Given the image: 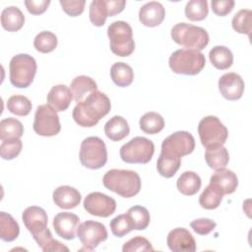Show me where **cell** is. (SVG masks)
<instances>
[{
    "label": "cell",
    "mask_w": 252,
    "mask_h": 252,
    "mask_svg": "<svg viewBox=\"0 0 252 252\" xmlns=\"http://www.w3.org/2000/svg\"><path fill=\"white\" fill-rule=\"evenodd\" d=\"M110 108L108 96L96 90L76 104L72 116L79 126L94 127L110 111Z\"/></svg>",
    "instance_id": "1"
},
{
    "label": "cell",
    "mask_w": 252,
    "mask_h": 252,
    "mask_svg": "<svg viewBox=\"0 0 252 252\" xmlns=\"http://www.w3.org/2000/svg\"><path fill=\"white\" fill-rule=\"evenodd\" d=\"M104 187L124 198L136 196L141 190L139 174L130 169H110L102 178Z\"/></svg>",
    "instance_id": "2"
},
{
    "label": "cell",
    "mask_w": 252,
    "mask_h": 252,
    "mask_svg": "<svg viewBox=\"0 0 252 252\" xmlns=\"http://www.w3.org/2000/svg\"><path fill=\"white\" fill-rule=\"evenodd\" d=\"M174 42L190 50H203L209 43V33L202 27L187 23H178L172 27L170 32Z\"/></svg>",
    "instance_id": "3"
},
{
    "label": "cell",
    "mask_w": 252,
    "mask_h": 252,
    "mask_svg": "<svg viewBox=\"0 0 252 252\" xmlns=\"http://www.w3.org/2000/svg\"><path fill=\"white\" fill-rule=\"evenodd\" d=\"M110 50L120 57L131 55L135 49L133 31L131 26L124 21H115L107 28Z\"/></svg>",
    "instance_id": "4"
},
{
    "label": "cell",
    "mask_w": 252,
    "mask_h": 252,
    "mask_svg": "<svg viewBox=\"0 0 252 252\" xmlns=\"http://www.w3.org/2000/svg\"><path fill=\"white\" fill-rule=\"evenodd\" d=\"M168 65L173 73L194 76L203 70L206 58L202 52L197 50L178 49L170 55Z\"/></svg>",
    "instance_id": "5"
},
{
    "label": "cell",
    "mask_w": 252,
    "mask_h": 252,
    "mask_svg": "<svg viewBox=\"0 0 252 252\" xmlns=\"http://www.w3.org/2000/svg\"><path fill=\"white\" fill-rule=\"evenodd\" d=\"M37 65L35 59L26 53L12 57L9 64L10 82L19 89L28 88L33 81Z\"/></svg>",
    "instance_id": "6"
},
{
    "label": "cell",
    "mask_w": 252,
    "mask_h": 252,
    "mask_svg": "<svg viewBox=\"0 0 252 252\" xmlns=\"http://www.w3.org/2000/svg\"><path fill=\"white\" fill-rule=\"evenodd\" d=\"M79 158L82 165L89 169L101 168L107 161L105 143L98 137H87L81 144Z\"/></svg>",
    "instance_id": "7"
},
{
    "label": "cell",
    "mask_w": 252,
    "mask_h": 252,
    "mask_svg": "<svg viewBox=\"0 0 252 252\" xmlns=\"http://www.w3.org/2000/svg\"><path fill=\"white\" fill-rule=\"evenodd\" d=\"M155 153L154 143L145 137H134L119 151L120 158L127 163H148Z\"/></svg>",
    "instance_id": "8"
},
{
    "label": "cell",
    "mask_w": 252,
    "mask_h": 252,
    "mask_svg": "<svg viewBox=\"0 0 252 252\" xmlns=\"http://www.w3.org/2000/svg\"><path fill=\"white\" fill-rule=\"evenodd\" d=\"M33 131L42 137L56 136L60 130V120L57 111L48 103L37 106L32 124Z\"/></svg>",
    "instance_id": "9"
},
{
    "label": "cell",
    "mask_w": 252,
    "mask_h": 252,
    "mask_svg": "<svg viewBox=\"0 0 252 252\" xmlns=\"http://www.w3.org/2000/svg\"><path fill=\"white\" fill-rule=\"evenodd\" d=\"M198 134L204 147L216 144L223 145L228 137L226 127L217 116L209 115L201 119L198 125Z\"/></svg>",
    "instance_id": "10"
},
{
    "label": "cell",
    "mask_w": 252,
    "mask_h": 252,
    "mask_svg": "<svg viewBox=\"0 0 252 252\" xmlns=\"http://www.w3.org/2000/svg\"><path fill=\"white\" fill-rule=\"evenodd\" d=\"M195 149V139L187 131H177L166 137L161 144V152L170 156L182 158Z\"/></svg>",
    "instance_id": "11"
},
{
    "label": "cell",
    "mask_w": 252,
    "mask_h": 252,
    "mask_svg": "<svg viewBox=\"0 0 252 252\" xmlns=\"http://www.w3.org/2000/svg\"><path fill=\"white\" fill-rule=\"evenodd\" d=\"M107 230L101 222L95 220H86L79 224L77 236L84 246V249L92 251L107 238Z\"/></svg>",
    "instance_id": "12"
},
{
    "label": "cell",
    "mask_w": 252,
    "mask_h": 252,
    "mask_svg": "<svg viewBox=\"0 0 252 252\" xmlns=\"http://www.w3.org/2000/svg\"><path fill=\"white\" fill-rule=\"evenodd\" d=\"M83 205L90 215L100 218H107L116 210L115 200L101 192H92L87 195Z\"/></svg>",
    "instance_id": "13"
},
{
    "label": "cell",
    "mask_w": 252,
    "mask_h": 252,
    "mask_svg": "<svg viewBox=\"0 0 252 252\" xmlns=\"http://www.w3.org/2000/svg\"><path fill=\"white\" fill-rule=\"evenodd\" d=\"M22 220L25 226L32 233L33 239L43 234L47 229V214L46 212L37 206H31L24 210Z\"/></svg>",
    "instance_id": "14"
},
{
    "label": "cell",
    "mask_w": 252,
    "mask_h": 252,
    "mask_svg": "<svg viewBox=\"0 0 252 252\" xmlns=\"http://www.w3.org/2000/svg\"><path fill=\"white\" fill-rule=\"evenodd\" d=\"M219 91L220 94L227 100L239 99L244 92V81L233 72L225 73L219 79Z\"/></svg>",
    "instance_id": "15"
},
{
    "label": "cell",
    "mask_w": 252,
    "mask_h": 252,
    "mask_svg": "<svg viewBox=\"0 0 252 252\" xmlns=\"http://www.w3.org/2000/svg\"><path fill=\"white\" fill-rule=\"evenodd\" d=\"M80 219L77 215L69 212L58 213L53 219V228L58 236L66 240L76 237Z\"/></svg>",
    "instance_id": "16"
},
{
    "label": "cell",
    "mask_w": 252,
    "mask_h": 252,
    "mask_svg": "<svg viewBox=\"0 0 252 252\" xmlns=\"http://www.w3.org/2000/svg\"><path fill=\"white\" fill-rule=\"evenodd\" d=\"M166 243L173 252H194L196 241L189 230L184 227H176L167 234Z\"/></svg>",
    "instance_id": "17"
},
{
    "label": "cell",
    "mask_w": 252,
    "mask_h": 252,
    "mask_svg": "<svg viewBox=\"0 0 252 252\" xmlns=\"http://www.w3.org/2000/svg\"><path fill=\"white\" fill-rule=\"evenodd\" d=\"M221 195L232 194L238 186V178L236 174L229 169L220 168L215 171L210 178V183Z\"/></svg>",
    "instance_id": "18"
},
{
    "label": "cell",
    "mask_w": 252,
    "mask_h": 252,
    "mask_svg": "<svg viewBox=\"0 0 252 252\" xmlns=\"http://www.w3.org/2000/svg\"><path fill=\"white\" fill-rule=\"evenodd\" d=\"M165 17V9L161 3L151 1L144 4L139 10L140 22L149 28L159 26Z\"/></svg>",
    "instance_id": "19"
},
{
    "label": "cell",
    "mask_w": 252,
    "mask_h": 252,
    "mask_svg": "<svg viewBox=\"0 0 252 252\" xmlns=\"http://www.w3.org/2000/svg\"><path fill=\"white\" fill-rule=\"evenodd\" d=\"M52 198L57 207L65 210L76 208L82 200L81 193L76 188L68 185L57 187L53 191Z\"/></svg>",
    "instance_id": "20"
},
{
    "label": "cell",
    "mask_w": 252,
    "mask_h": 252,
    "mask_svg": "<svg viewBox=\"0 0 252 252\" xmlns=\"http://www.w3.org/2000/svg\"><path fill=\"white\" fill-rule=\"evenodd\" d=\"M46 99L47 103L51 107H53L57 112H61L65 111L69 107L73 99V94L70 88L67 86L56 85L50 89Z\"/></svg>",
    "instance_id": "21"
},
{
    "label": "cell",
    "mask_w": 252,
    "mask_h": 252,
    "mask_svg": "<svg viewBox=\"0 0 252 252\" xmlns=\"http://www.w3.org/2000/svg\"><path fill=\"white\" fill-rule=\"evenodd\" d=\"M205 160L210 168L215 170L224 168L229 161V154L221 144L212 145L206 148Z\"/></svg>",
    "instance_id": "22"
},
{
    "label": "cell",
    "mask_w": 252,
    "mask_h": 252,
    "mask_svg": "<svg viewBox=\"0 0 252 252\" xmlns=\"http://www.w3.org/2000/svg\"><path fill=\"white\" fill-rule=\"evenodd\" d=\"M70 90L73 94L74 100L78 103L88 96L91 93L97 90V85L94 79L89 76L81 75L73 79L70 85Z\"/></svg>",
    "instance_id": "23"
},
{
    "label": "cell",
    "mask_w": 252,
    "mask_h": 252,
    "mask_svg": "<svg viewBox=\"0 0 252 252\" xmlns=\"http://www.w3.org/2000/svg\"><path fill=\"white\" fill-rule=\"evenodd\" d=\"M104 133L109 140L118 142L129 135L130 127L125 118L114 115L104 124Z\"/></svg>",
    "instance_id": "24"
},
{
    "label": "cell",
    "mask_w": 252,
    "mask_h": 252,
    "mask_svg": "<svg viewBox=\"0 0 252 252\" xmlns=\"http://www.w3.org/2000/svg\"><path fill=\"white\" fill-rule=\"evenodd\" d=\"M25 24L23 12L16 6H9L1 13V25L8 32H18Z\"/></svg>",
    "instance_id": "25"
},
{
    "label": "cell",
    "mask_w": 252,
    "mask_h": 252,
    "mask_svg": "<svg viewBox=\"0 0 252 252\" xmlns=\"http://www.w3.org/2000/svg\"><path fill=\"white\" fill-rule=\"evenodd\" d=\"M202 180L194 171H184L176 181L178 191L185 196L195 195L201 188Z\"/></svg>",
    "instance_id": "26"
},
{
    "label": "cell",
    "mask_w": 252,
    "mask_h": 252,
    "mask_svg": "<svg viewBox=\"0 0 252 252\" xmlns=\"http://www.w3.org/2000/svg\"><path fill=\"white\" fill-rule=\"evenodd\" d=\"M209 58L212 65L219 70H226L233 63V54L224 45L214 46L209 52Z\"/></svg>",
    "instance_id": "27"
},
{
    "label": "cell",
    "mask_w": 252,
    "mask_h": 252,
    "mask_svg": "<svg viewBox=\"0 0 252 252\" xmlns=\"http://www.w3.org/2000/svg\"><path fill=\"white\" fill-rule=\"evenodd\" d=\"M110 78L116 86L125 88L132 84L134 71L130 65L124 62H116L110 68Z\"/></svg>",
    "instance_id": "28"
},
{
    "label": "cell",
    "mask_w": 252,
    "mask_h": 252,
    "mask_svg": "<svg viewBox=\"0 0 252 252\" xmlns=\"http://www.w3.org/2000/svg\"><path fill=\"white\" fill-rule=\"evenodd\" d=\"M180 164L181 158L160 153L157 161V169L161 176L165 178H170L174 176V174L177 172Z\"/></svg>",
    "instance_id": "29"
},
{
    "label": "cell",
    "mask_w": 252,
    "mask_h": 252,
    "mask_svg": "<svg viewBox=\"0 0 252 252\" xmlns=\"http://www.w3.org/2000/svg\"><path fill=\"white\" fill-rule=\"evenodd\" d=\"M20 233V226L14 218L5 212L0 213V237L3 241L11 242Z\"/></svg>",
    "instance_id": "30"
},
{
    "label": "cell",
    "mask_w": 252,
    "mask_h": 252,
    "mask_svg": "<svg viewBox=\"0 0 252 252\" xmlns=\"http://www.w3.org/2000/svg\"><path fill=\"white\" fill-rule=\"evenodd\" d=\"M24 134L22 122L13 117H7L0 122V139L1 141L20 139Z\"/></svg>",
    "instance_id": "31"
},
{
    "label": "cell",
    "mask_w": 252,
    "mask_h": 252,
    "mask_svg": "<svg viewBox=\"0 0 252 252\" xmlns=\"http://www.w3.org/2000/svg\"><path fill=\"white\" fill-rule=\"evenodd\" d=\"M140 128L147 134H158L164 128V120L158 112L150 111L145 113L139 121Z\"/></svg>",
    "instance_id": "32"
},
{
    "label": "cell",
    "mask_w": 252,
    "mask_h": 252,
    "mask_svg": "<svg viewBox=\"0 0 252 252\" xmlns=\"http://www.w3.org/2000/svg\"><path fill=\"white\" fill-rule=\"evenodd\" d=\"M89 16L91 23L95 27H102L109 17L107 0H94L91 2Z\"/></svg>",
    "instance_id": "33"
},
{
    "label": "cell",
    "mask_w": 252,
    "mask_h": 252,
    "mask_svg": "<svg viewBox=\"0 0 252 252\" xmlns=\"http://www.w3.org/2000/svg\"><path fill=\"white\" fill-rule=\"evenodd\" d=\"M232 29L242 34H247L250 36L252 29V11L249 9L239 10L232 18L231 21Z\"/></svg>",
    "instance_id": "34"
},
{
    "label": "cell",
    "mask_w": 252,
    "mask_h": 252,
    "mask_svg": "<svg viewBox=\"0 0 252 252\" xmlns=\"http://www.w3.org/2000/svg\"><path fill=\"white\" fill-rule=\"evenodd\" d=\"M32 101L25 95L14 94L8 98L7 108L8 110L18 116H27L32 110Z\"/></svg>",
    "instance_id": "35"
},
{
    "label": "cell",
    "mask_w": 252,
    "mask_h": 252,
    "mask_svg": "<svg viewBox=\"0 0 252 252\" xmlns=\"http://www.w3.org/2000/svg\"><path fill=\"white\" fill-rule=\"evenodd\" d=\"M209 14L207 0H191L185 6V16L190 21H203Z\"/></svg>",
    "instance_id": "36"
},
{
    "label": "cell",
    "mask_w": 252,
    "mask_h": 252,
    "mask_svg": "<svg viewBox=\"0 0 252 252\" xmlns=\"http://www.w3.org/2000/svg\"><path fill=\"white\" fill-rule=\"evenodd\" d=\"M58 43L55 33L49 31H43L37 33L33 40L34 48L41 53H49L53 51Z\"/></svg>",
    "instance_id": "37"
},
{
    "label": "cell",
    "mask_w": 252,
    "mask_h": 252,
    "mask_svg": "<svg viewBox=\"0 0 252 252\" xmlns=\"http://www.w3.org/2000/svg\"><path fill=\"white\" fill-rule=\"evenodd\" d=\"M127 215L129 216L133 227L136 230H144L148 227L151 217L149 211L142 206H133L127 211Z\"/></svg>",
    "instance_id": "38"
},
{
    "label": "cell",
    "mask_w": 252,
    "mask_h": 252,
    "mask_svg": "<svg viewBox=\"0 0 252 252\" xmlns=\"http://www.w3.org/2000/svg\"><path fill=\"white\" fill-rule=\"evenodd\" d=\"M223 195H221L214 186L209 184L199 197V204L203 209L214 210L217 209L221 201Z\"/></svg>",
    "instance_id": "39"
},
{
    "label": "cell",
    "mask_w": 252,
    "mask_h": 252,
    "mask_svg": "<svg viewBox=\"0 0 252 252\" xmlns=\"http://www.w3.org/2000/svg\"><path fill=\"white\" fill-rule=\"evenodd\" d=\"M109 226L112 234L117 237H123L124 235L128 234L130 231L134 229L132 221L127 213L118 215L117 217L112 219L109 223Z\"/></svg>",
    "instance_id": "40"
},
{
    "label": "cell",
    "mask_w": 252,
    "mask_h": 252,
    "mask_svg": "<svg viewBox=\"0 0 252 252\" xmlns=\"http://www.w3.org/2000/svg\"><path fill=\"white\" fill-rule=\"evenodd\" d=\"M23 143L20 139L3 141L0 146V156L3 159L10 160L18 157L22 151Z\"/></svg>",
    "instance_id": "41"
},
{
    "label": "cell",
    "mask_w": 252,
    "mask_h": 252,
    "mask_svg": "<svg viewBox=\"0 0 252 252\" xmlns=\"http://www.w3.org/2000/svg\"><path fill=\"white\" fill-rule=\"evenodd\" d=\"M123 252H137V251H144V252H153L154 248L151 242L143 237V236H135L124 243L122 247Z\"/></svg>",
    "instance_id": "42"
},
{
    "label": "cell",
    "mask_w": 252,
    "mask_h": 252,
    "mask_svg": "<svg viewBox=\"0 0 252 252\" xmlns=\"http://www.w3.org/2000/svg\"><path fill=\"white\" fill-rule=\"evenodd\" d=\"M190 225L197 234L207 235L216 228L217 223H216V221H214L211 219L201 218V219H197V220H194L193 221H191Z\"/></svg>",
    "instance_id": "43"
},
{
    "label": "cell",
    "mask_w": 252,
    "mask_h": 252,
    "mask_svg": "<svg viewBox=\"0 0 252 252\" xmlns=\"http://www.w3.org/2000/svg\"><path fill=\"white\" fill-rule=\"evenodd\" d=\"M63 11L71 16L77 17L84 12L85 9V0H60L59 1Z\"/></svg>",
    "instance_id": "44"
},
{
    "label": "cell",
    "mask_w": 252,
    "mask_h": 252,
    "mask_svg": "<svg viewBox=\"0 0 252 252\" xmlns=\"http://www.w3.org/2000/svg\"><path fill=\"white\" fill-rule=\"evenodd\" d=\"M234 4L235 2L233 0H212L211 2L213 12L220 17L229 14L233 9Z\"/></svg>",
    "instance_id": "45"
},
{
    "label": "cell",
    "mask_w": 252,
    "mask_h": 252,
    "mask_svg": "<svg viewBox=\"0 0 252 252\" xmlns=\"http://www.w3.org/2000/svg\"><path fill=\"white\" fill-rule=\"evenodd\" d=\"M50 4L49 0H26L25 5L29 13L32 15L43 14Z\"/></svg>",
    "instance_id": "46"
},
{
    "label": "cell",
    "mask_w": 252,
    "mask_h": 252,
    "mask_svg": "<svg viewBox=\"0 0 252 252\" xmlns=\"http://www.w3.org/2000/svg\"><path fill=\"white\" fill-rule=\"evenodd\" d=\"M126 5L125 0H107V6L109 10V17H113L121 13Z\"/></svg>",
    "instance_id": "47"
}]
</instances>
